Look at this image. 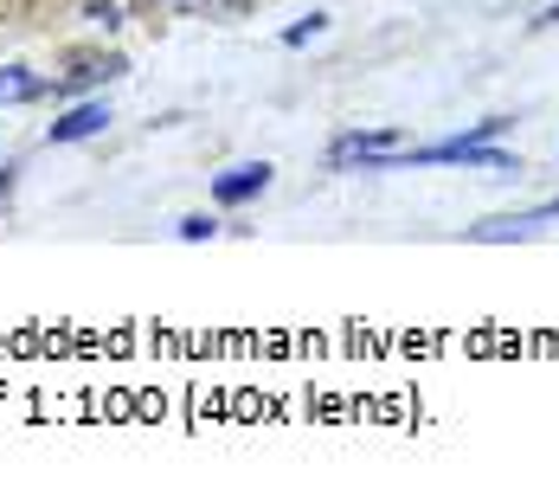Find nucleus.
Returning <instances> with one entry per match:
<instances>
[{"mask_svg":"<svg viewBox=\"0 0 559 502\" xmlns=\"http://www.w3.org/2000/svg\"><path fill=\"white\" fill-rule=\"evenodd\" d=\"M264 187H271V167L245 162V167H231V174L213 180V200H219V207H245V200H251V194H264Z\"/></svg>","mask_w":559,"mask_h":502,"instance_id":"f03ea898","label":"nucleus"},{"mask_svg":"<svg viewBox=\"0 0 559 502\" xmlns=\"http://www.w3.org/2000/svg\"><path fill=\"white\" fill-rule=\"evenodd\" d=\"M104 122H110V110H104V104H78L64 122H52V142H84V136H97Z\"/></svg>","mask_w":559,"mask_h":502,"instance_id":"7ed1b4c3","label":"nucleus"},{"mask_svg":"<svg viewBox=\"0 0 559 502\" xmlns=\"http://www.w3.org/2000/svg\"><path fill=\"white\" fill-rule=\"evenodd\" d=\"M0 97H39V78H20V71H0Z\"/></svg>","mask_w":559,"mask_h":502,"instance_id":"20e7f679","label":"nucleus"},{"mask_svg":"<svg viewBox=\"0 0 559 502\" xmlns=\"http://www.w3.org/2000/svg\"><path fill=\"white\" fill-rule=\"evenodd\" d=\"M540 26H559V7H547V13H540Z\"/></svg>","mask_w":559,"mask_h":502,"instance_id":"39448f33","label":"nucleus"},{"mask_svg":"<svg viewBox=\"0 0 559 502\" xmlns=\"http://www.w3.org/2000/svg\"><path fill=\"white\" fill-rule=\"evenodd\" d=\"M386 149H399V129H354V136H341L335 149H329V162L335 167H373V155H386Z\"/></svg>","mask_w":559,"mask_h":502,"instance_id":"f257e3e1","label":"nucleus"}]
</instances>
